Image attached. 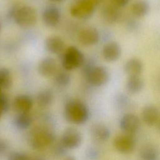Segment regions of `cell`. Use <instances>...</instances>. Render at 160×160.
I'll use <instances>...</instances> for the list:
<instances>
[{"label":"cell","mask_w":160,"mask_h":160,"mask_svg":"<svg viewBox=\"0 0 160 160\" xmlns=\"http://www.w3.org/2000/svg\"><path fill=\"white\" fill-rule=\"evenodd\" d=\"M32 119L29 112L18 113L14 119L16 127L19 129H26L31 124Z\"/></svg>","instance_id":"cell-23"},{"label":"cell","mask_w":160,"mask_h":160,"mask_svg":"<svg viewBox=\"0 0 160 160\" xmlns=\"http://www.w3.org/2000/svg\"><path fill=\"white\" fill-rule=\"evenodd\" d=\"M159 118V112L156 106L147 105L143 108L141 112V119L148 126L156 125Z\"/></svg>","instance_id":"cell-14"},{"label":"cell","mask_w":160,"mask_h":160,"mask_svg":"<svg viewBox=\"0 0 160 160\" xmlns=\"http://www.w3.org/2000/svg\"><path fill=\"white\" fill-rule=\"evenodd\" d=\"M64 115L69 122L82 124L89 119V112L88 107L83 102L78 99H71L65 105Z\"/></svg>","instance_id":"cell-1"},{"label":"cell","mask_w":160,"mask_h":160,"mask_svg":"<svg viewBox=\"0 0 160 160\" xmlns=\"http://www.w3.org/2000/svg\"><path fill=\"white\" fill-rule=\"evenodd\" d=\"M150 9L149 2L146 0H136L131 6V12L137 18H142L146 16Z\"/></svg>","instance_id":"cell-22"},{"label":"cell","mask_w":160,"mask_h":160,"mask_svg":"<svg viewBox=\"0 0 160 160\" xmlns=\"http://www.w3.org/2000/svg\"><path fill=\"white\" fill-rule=\"evenodd\" d=\"M86 78L90 84L98 87L104 85L108 81L109 74L108 69L104 66H92L88 69Z\"/></svg>","instance_id":"cell-4"},{"label":"cell","mask_w":160,"mask_h":160,"mask_svg":"<svg viewBox=\"0 0 160 160\" xmlns=\"http://www.w3.org/2000/svg\"><path fill=\"white\" fill-rule=\"evenodd\" d=\"M2 113V110H1V108H0V118H1V117Z\"/></svg>","instance_id":"cell-36"},{"label":"cell","mask_w":160,"mask_h":160,"mask_svg":"<svg viewBox=\"0 0 160 160\" xmlns=\"http://www.w3.org/2000/svg\"><path fill=\"white\" fill-rule=\"evenodd\" d=\"M91 134L92 138L100 142L107 141L110 138L111 131L109 128L101 122H95L90 128Z\"/></svg>","instance_id":"cell-13"},{"label":"cell","mask_w":160,"mask_h":160,"mask_svg":"<svg viewBox=\"0 0 160 160\" xmlns=\"http://www.w3.org/2000/svg\"><path fill=\"white\" fill-rule=\"evenodd\" d=\"M9 101L8 96L2 93L0 96V108L3 112H6L9 109Z\"/></svg>","instance_id":"cell-27"},{"label":"cell","mask_w":160,"mask_h":160,"mask_svg":"<svg viewBox=\"0 0 160 160\" xmlns=\"http://www.w3.org/2000/svg\"><path fill=\"white\" fill-rule=\"evenodd\" d=\"M128 28L129 29V30H135L138 28V24L136 21H129L128 22Z\"/></svg>","instance_id":"cell-31"},{"label":"cell","mask_w":160,"mask_h":160,"mask_svg":"<svg viewBox=\"0 0 160 160\" xmlns=\"http://www.w3.org/2000/svg\"><path fill=\"white\" fill-rule=\"evenodd\" d=\"M140 119L133 113H126L119 119V126L124 133L129 135L136 134L140 128Z\"/></svg>","instance_id":"cell-7"},{"label":"cell","mask_w":160,"mask_h":160,"mask_svg":"<svg viewBox=\"0 0 160 160\" xmlns=\"http://www.w3.org/2000/svg\"><path fill=\"white\" fill-rule=\"evenodd\" d=\"M159 149L152 144L143 146L138 152L139 160H159Z\"/></svg>","instance_id":"cell-17"},{"label":"cell","mask_w":160,"mask_h":160,"mask_svg":"<svg viewBox=\"0 0 160 160\" xmlns=\"http://www.w3.org/2000/svg\"><path fill=\"white\" fill-rule=\"evenodd\" d=\"M102 54L104 59L107 61H116L121 55V46L115 41L109 42L103 46Z\"/></svg>","instance_id":"cell-11"},{"label":"cell","mask_w":160,"mask_h":160,"mask_svg":"<svg viewBox=\"0 0 160 160\" xmlns=\"http://www.w3.org/2000/svg\"><path fill=\"white\" fill-rule=\"evenodd\" d=\"M130 1L131 0H112V4L119 8L126 6Z\"/></svg>","instance_id":"cell-29"},{"label":"cell","mask_w":160,"mask_h":160,"mask_svg":"<svg viewBox=\"0 0 160 160\" xmlns=\"http://www.w3.org/2000/svg\"><path fill=\"white\" fill-rule=\"evenodd\" d=\"M61 144L66 148L74 149L79 148L82 138L80 131L75 128L70 127L64 130L61 137Z\"/></svg>","instance_id":"cell-8"},{"label":"cell","mask_w":160,"mask_h":160,"mask_svg":"<svg viewBox=\"0 0 160 160\" xmlns=\"http://www.w3.org/2000/svg\"><path fill=\"white\" fill-rule=\"evenodd\" d=\"M84 62V54L75 46L68 47L64 51L62 58V65L68 71L81 67Z\"/></svg>","instance_id":"cell-3"},{"label":"cell","mask_w":160,"mask_h":160,"mask_svg":"<svg viewBox=\"0 0 160 160\" xmlns=\"http://www.w3.org/2000/svg\"><path fill=\"white\" fill-rule=\"evenodd\" d=\"M53 100V94L49 90H42L36 97V102L40 107L45 108L49 106Z\"/></svg>","instance_id":"cell-24"},{"label":"cell","mask_w":160,"mask_h":160,"mask_svg":"<svg viewBox=\"0 0 160 160\" xmlns=\"http://www.w3.org/2000/svg\"><path fill=\"white\" fill-rule=\"evenodd\" d=\"M115 149L122 154L132 153L136 148V140L132 135L123 134L117 136L113 141Z\"/></svg>","instance_id":"cell-6"},{"label":"cell","mask_w":160,"mask_h":160,"mask_svg":"<svg viewBox=\"0 0 160 160\" xmlns=\"http://www.w3.org/2000/svg\"><path fill=\"white\" fill-rule=\"evenodd\" d=\"M61 12L59 9L55 6H48L43 11L42 19L44 23L49 27L56 26L60 21Z\"/></svg>","instance_id":"cell-15"},{"label":"cell","mask_w":160,"mask_h":160,"mask_svg":"<svg viewBox=\"0 0 160 160\" xmlns=\"http://www.w3.org/2000/svg\"><path fill=\"white\" fill-rule=\"evenodd\" d=\"M49 1H54V2H59V1H63V0H49Z\"/></svg>","instance_id":"cell-35"},{"label":"cell","mask_w":160,"mask_h":160,"mask_svg":"<svg viewBox=\"0 0 160 160\" xmlns=\"http://www.w3.org/2000/svg\"><path fill=\"white\" fill-rule=\"evenodd\" d=\"M29 160H45V159L42 158H40V157H31L30 156Z\"/></svg>","instance_id":"cell-32"},{"label":"cell","mask_w":160,"mask_h":160,"mask_svg":"<svg viewBox=\"0 0 160 160\" xmlns=\"http://www.w3.org/2000/svg\"><path fill=\"white\" fill-rule=\"evenodd\" d=\"M8 149V143L2 139H0V156H2L5 154Z\"/></svg>","instance_id":"cell-30"},{"label":"cell","mask_w":160,"mask_h":160,"mask_svg":"<svg viewBox=\"0 0 160 160\" xmlns=\"http://www.w3.org/2000/svg\"><path fill=\"white\" fill-rule=\"evenodd\" d=\"M64 160H76L75 158L72 156H68L67 158H66Z\"/></svg>","instance_id":"cell-34"},{"label":"cell","mask_w":160,"mask_h":160,"mask_svg":"<svg viewBox=\"0 0 160 160\" xmlns=\"http://www.w3.org/2000/svg\"><path fill=\"white\" fill-rule=\"evenodd\" d=\"M70 11L75 18L87 19L92 15L94 11V6L90 1L80 0L73 4Z\"/></svg>","instance_id":"cell-9"},{"label":"cell","mask_w":160,"mask_h":160,"mask_svg":"<svg viewBox=\"0 0 160 160\" xmlns=\"http://www.w3.org/2000/svg\"><path fill=\"white\" fill-rule=\"evenodd\" d=\"M1 89H2L0 88V96H1V94H2V91H1Z\"/></svg>","instance_id":"cell-37"},{"label":"cell","mask_w":160,"mask_h":160,"mask_svg":"<svg viewBox=\"0 0 160 160\" xmlns=\"http://www.w3.org/2000/svg\"><path fill=\"white\" fill-rule=\"evenodd\" d=\"M65 47L64 41L59 36H51L45 41V48L48 51L52 54L62 52Z\"/></svg>","instance_id":"cell-18"},{"label":"cell","mask_w":160,"mask_h":160,"mask_svg":"<svg viewBox=\"0 0 160 160\" xmlns=\"http://www.w3.org/2000/svg\"><path fill=\"white\" fill-rule=\"evenodd\" d=\"M16 23L22 28H30L33 26L37 21L36 10L28 6H22L14 11L13 13Z\"/></svg>","instance_id":"cell-2"},{"label":"cell","mask_w":160,"mask_h":160,"mask_svg":"<svg viewBox=\"0 0 160 160\" xmlns=\"http://www.w3.org/2000/svg\"><path fill=\"white\" fill-rule=\"evenodd\" d=\"M156 125H157V129H158V132L160 133V118H159V119L158 120V121Z\"/></svg>","instance_id":"cell-33"},{"label":"cell","mask_w":160,"mask_h":160,"mask_svg":"<svg viewBox=\"0 0 160 160\" xmlns=\"http://www.w3.org/2000/svg\"><path fill=\"white\" fill-rule=\"evenodd\" d=\"M144 85V81L140 76H129L126 81V88L128 92L132 94H135L142 91Z\"/></svg>","instance_id":"cell-21"},{"label":"cell","mask_w":160,"mask_h":160,"mask_svg":"<svg viewBox=\"0 0 160 160\" xmlns=\"http://www.w3.org/2000/svg\"><path fill=\"white\" fill-rule=\"evenodd\" d=\"M54 140V135L46 129L38 130L31 136L29 143L32 148L37 150L42 149L51 144Z\"/></svg>","instance_id":"cell-5"},{"label":"cell","mask_w":160,"mask_h":160,"mask_svg":"<svg viewBox=\"0 0 160 160\" xmlns=\"http://www.w3.org/2000/svg\"><path fill=\"white\" fill-rule=\"evenodd\" d=\"M78 39L81 44L84 46H92L99 41V33L94 28H86L80 31Z\"/></svg>","instance_id":"cell-10"},{"label":"cell","mask_w":160,"mask_h":160,"mask_svg":"<svg viewBox=\"0 0 160 160\" xmlns=\"http://www.w3.org/2000/svg\"><path fill=\"white\" fill-rule=\"evenodd\" d=\"M103 19L108 23H114L120 18L121 12L118 7L112 4L105 6L102 10Z\"/></svg>","instance_id":"cell-20"},{"label":"cell","mask_w":160,"mask_h":160,"mask_svg":"<svg viewBox=\"0 0 160 160\" xmlns=\"http://www.w3.org/2000/svg\"><path fill=\"white\" fill-rule=\"evenodd\" d=\"M144 69L142 61L138 58H131L128 59L124 66L125 72L129 76H140Z\"/></svg>","instance_id":"cell-19"},{"label":"cell","mask_w":160,"mask_h":160,"mask_svg":"<svg viewBox=\"0 0 160 160\" xmlns=\"http://www.w3.org/2000/svg\"><path fill=\"white\" fill-rule=\"evenodd\" d=\"M56 82L60 86H66L70 82V76L64 72H60L56 74Z\"/></svg>","instance_id":"cell-26"},{"label":"cell","mask_w":160,"mask_h":160,"mask_svg":"<svg viewBox=\"0 0 160 160\" xmlns=\"http://www.w3.org/2000/svg\"><path fill=\"white\" fill-rule=\"evenodd\" d=\"M13 106L18 113L29 112L32 107V100L28 95H19L14 99Z\"/></svg>","instance_id":"cell-16"},{"label":"cell","mask_w":160,"mask_h":160,"mask_svg":"<svg viewBox=\"0 0 160 160\" xmlns=\"http://www.w3.org/2000/svg\"><path fill=\"white\" fill-rule=\"evenodd\" d=\"M30 156L21 152H12L9 154L8 160H29Z\"/></svg>","instance_id":"cell-28"},{"label":"cell","mask_w":160,"mask_h":160,"mask_svg":"<svg viewBox=\"0 0 160 160\" xmlns=\"http://www.w3.org/2000/svg\"><path fill=\"white\" fill-rule=\"evenodd\" d=\"M12 84V78L8 69L2 68L0 69V88L8 89Z\"/></svg>","instance_id":"cell-25"},{"label":"cell","mask_w":160,"mask_h":160,"mask_svg":"<svg viewBox=\"0 0 160 160\" xmlns=\"http://www.w3.org/2000/svg\"><path fill=\"white\" fill-rule=\"evenodd\" d=\"M0 29H1V24H0Z\"/></svg>","instance_id":"cell-38"},{"label":"cell","mask_w":160,"mask_h":160,"mask_svg":"<svg viewBox=\"0 0 160 160\" xmlns=\"http://www.w3.org/2000/svg\"><path fill=\"white\" fill-rule=\"evenodd\" d=\"M58 64L56 61L51 57L42 59L39 63L38 71L39 73L44 77H51L57 72Z\"/></svg>","instance_id":"cell-12"}]
</instances>
